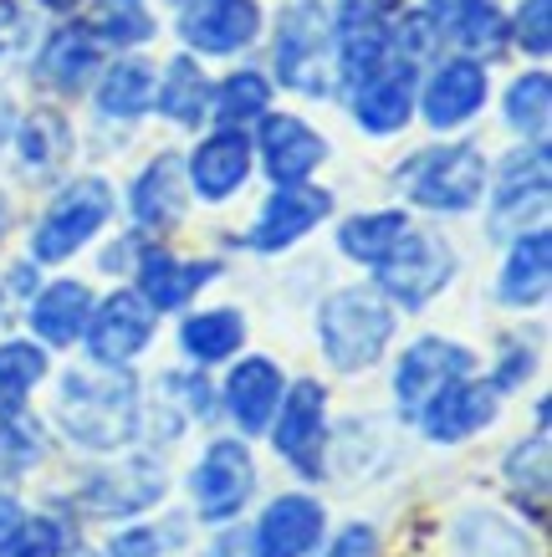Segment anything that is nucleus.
I'll return each mask as SVG.
<instances>
[{
	"mask_svg": "<svg viewBox=\"0 0 552 557\" xmlns=\"http://www.w3.org/2000/svg\"><path fill=\"white\" fill-rule=\"evenodd\" d=\"M318 338L328 363L343 373H358L368 363H379V354L394 338V307L368 287H343L333 292L318 312Z\"/></svg>",
	"mask_w": 552,
	"mask_h": 557,
	"instance_id": "2",
	"label": "nucleus"
},
{
	"mask_svg": "<svg viewBox=\"0 0 552 557\" xmlns=\"http://www.w3.org/2000/svg\"><path fill=\"white\" fill-rule=\"evenodd\" d=\"M527 200L548 205V144L537 138L532 153L522 149L502 164V180H496V220L491 231H506L512 220H527Z\"/></svg>",
	"mask_w": 552,
	"mask_h": 557,
	"instance_id": "22",
	"label": "nucleus"
},
{
	"mask_svg": "<svg viewBox=\"0 0 552 557\" xmlns=\"http://www.w3.org/2000/svg\"><path fill=\"white\" fill-rule=\"evenodd\" d=\"M108 215H113V189L102 180H77L47 205V215L36 220L32 256L36 261H68L77 246H87L108 225Z\"/></svg>",
	"mask_w": 552,
	"mask_h": 557,
	"instance_id": "5",
	"label": "nucleus"
},
{
	"mask_svg": "<svg viewBox=\"0 0 552 557\" xmlns=\"http://www.w3.org/2000/svg\"><path fill=\"white\" fill-rule=\"evenodd\" d=\"M87 318H93V292L83 282H51L32 302V333L51 348H68L83 338Z\"/></svg>",
	"mask_w": 552,
	"mask_h": 557,
	"instance_id": "24",
	"label": "nucleus"
},
{
	"mask_svg": "<svg viewBox=\"0 0 552 557\" xmlns=\"http://www.w3.org/2000/svg\"><path fill=\"white\" fill-rule=\"evenodd\" d=\"M328 159V144H322L302 119H267L261 123V164L277 185H302L307 174Z\"/></svg>",
	"mask_w": 552,
	"mask_h": 557,
	"instance_id": "19",
	"label": "nucleus"
},
{
	"mask_svg": "<svg viewBox=\"0 0 552 557\" xmlns=\"http://www.w3.org/2000/svg\"><path fill=\"white\" fill-rule=\"evenodd\" d=\"M87 32L113 41V47H134V41H149L154 36V21L144 11V0H93Z\"/></svg>",
	"mask_w": 552,
	"mask_h": 557,
	"instance_id": "35",
	"label": "nucleus"
},
{
	"mask_svg": "<svg viewBox=\"0 0 552 557\" xmlns=\"http://www.w3.org/2000/svg\"><path fill=\"white\" fill-rule=\"evenodd\" d=\"M322 527H328V517H322V507L312 502V496H277L267 511H261V522H256V553L261 557H307L312 547L322 542Z\"/></svg>",
	"mask_w": 552,
	"mask_h": 557,
	"instance_id": "15",
	"label": "nucleus"
},
{
	"mask_svg": "<svg viewBox=\"0 0 552 557\" xmlns=\"http://www.w3.org/2000/svg\"><path fill=\"white\" fill-rule=\"evenodd\" d=\"M333 210V195L312 185H277L261 215L252 225V246L256 251H286L292 240H302L312 225H322V215Z\"/></svg>",
	"mask_w": 552,
	"mask_h": 557,
	"instance_id": "13",
	"label": "nucleus"
},
{
	"mask_svg": "<svg viewBox=\"0 0 552 557\" xmlns=\"http://www.w3.org/2000/svg\"><path fill=\"white\" fill-rule=\"evenodd\" d=\"M154 108V67H144L138 57H123L108 67L98 87V113L102 119H138V113H149Z\"/></svg>",
	"mask_w": 552,
	"mask_h": 557,
	"instance_id": "31",
	"label": "nucleus"
},
{
	"mask_svg": "<svg viewBox=\"0 0 552 557\" xmlns=\"http://www.w3.org/2000/svg\"><path fill=\"white\" fill-rule=\"evenodd\" d=\"M282 420L271 430L277 440V456L292 466L297 475L307 481H322V445H328V388L302 379V384L286 388L282 405Z\"/></svg>",
	"mask_w": 552,
	"mask_h": 557,
	"instance_id": "8",
	"label": "nucleus"
},
{
	"mask_svg": "<svg viewBox=\"0 0 552 557\" xmlns=\"http://www.w3.org/2000/svg\"><path fill=\"white\" fill-rule=\"evenodd\" d=\"M36 72H41L51 87H62V92L87 87V77L98 72V47H93V32H77V26L57 32L47 47H41V57H36Z\"/></svg>",
	"mask_w": 552,
	"mask_h": 557,
	"instance_id": "29",
	"label": "nucleus"
},
{
	"mask_svg": "<svg viewBox=\"0 0 552 557\" xmlns=\"http://www.w3.org/2000/svg\"><path fill=\"white\" fill-rule=\"evenodd\" d=\"M87 354L118 369V363H128L149 348L154 338V307L138 297V292H113L102 307H93V318H87Z\"/></svg>",
	"mask_w": 552,
	"mask_h": 557,
	"instance_id": "9",
	"label": "nucleus"
},
{
	"mask_svg": "<svg viewBox=\"0 0 552 557\" xmlns=\"http://www.w3.org/2000/svg\"><path fill=\"white\" fill-rule=\"evenodd\" d=\"M282 405V369L271 358H241L225 379V409L241 424V435L271 430V414Z\"/></svg>",
	"mask_w": 552,
	"mask_h": 557,
	"instance_id": "18",
	"label": "nucleus"
},
{
	"mask_svg": "<svg viewBox=\"0 0 552 557\" xmlns=\"http://www.w3.org/2000/svg\"><path fill=\"white\" fill-rule=\"evenodd\" d=\"M41 379H47V354L36 343H0V420H16Z\"/></svg>",
	"mask_w": 552,
	"mask_h": 557,
	"instance_id": "32",
	"label": "nucleus"
},
{
	"mask_svg": "<svg viewBox=\"0 0 552 557\" xmlns=\"http://www.w3.org/2000/svg\"><path fill=\"white\" fill-rule=\"evenodd\" d=\"M256 491V460L241 440H216L195 471H189V496H195V517L200 522H231Z\"/></svg>",
	"mask_w": 552,
	"mask_h": 557,
	"instance_id": "7",
	"label": "nucleus"
},
{
	"mask_svg": "<svg viewBox=\"0 0 552 557\" xmlns=\"http://www.w3.org/2000/svg\"><path fill=\"white\" fill-rule=\"evenodd\" d=\"M486 102V67L470 57H451L425 87V123L430 128H461L481 113Z\"/></svg>",
	"mask_w": 552,
	"mask_h": 557,
	"instance_id": "17",
	"label": "nucleus"
},
{
	"mask_svg": "<svg viewBox=\"0 0 552 557\" xmlns=\"http://www.w3.org/2000/svg\"><path fill=\"white\" fill-rule=\"evenodd\" d=\"M62 547H68L62 522L51 517H16L0 532V557H62Z\"/></svg>",
	"mask_w": 552,
	"mask_h": 557,
	"instance_id": "38",
	"label": "nucleus"
},
{
	"mask_svg": "<svg viewBox=\"0 0 552 557\" xmlns=\"http://www.w3.org/2000/svg\"><path fill=\"white\" fill-rule=\"evenodd\" d=\"M57 414L72 445L118 450L138 435V388L128 373H68L57 394Z\"/></svg>",
	"mask_w": 552,
	"mask_h": 557,
	"instance_id": "1",
	"label": "nucleus"
},
{
	"mask_svg": "<svg viewBox=\"0 0 552 557\" xmlns=\"http://www.w3.org/2000/svg\"><path fill=\"white\" fill-rule=\"evenodd\" d=\"M415 113V62H389V67H373L353 92V119L364 134H400Z\"/></svg>",
	"mask_w": 552,
	"mask_h": 557,
	"instance_id": "12",
	"label": "nucleus"
},
{
	"mask_svg": "<svg viewBox=\"0 0 552 557\" xmlns=\"http://www.w3.org/2000/svg\"><path fill=\"white\" fill-rule=\"evenodd\" d=\"M256 32H261L256 0H195L180 21L184 47L205 51V57H231V51L252 47Z\"/></svg>",
	"mask_w": 552,
	"mask_h": 557,
	"instance_id": "11",
	"label": "nucleus"
},
{
	"mask_svg": "<svg viewBox=\"0 0 552 557\" xmlns=\"http://www.w3.org/2000/svg\"><path fill=\"white\" fill-rule=\"evenodd\" d=\"M409 231V220L404 210H373V215H353L343 231H338V246L343 256L353 261H368V267H379L389 251H394V240Z\"/></svg>",
	"mask_w": 552,
	"mask_h": 557,
	"instance_id": "33",
	"label": "nucleus"
},
{
	"mask_svg": "<svg viewBox=\"0 0 552 557\" xmlns=\"http://www.w3.org/2000/svg\"><path fill=\"white\" fill-rule=\"evenodd\" d=\"M364 5H373V11H379V16H389V11H400L404 0H364Z\"/></svg>",
	"mask_w": 552,
	"mask_h": 557,
	"instance_id": "46",
	"label": "nucleus"
},
{
	"mask_svg": "<svg viewBox=\"0 0 552 557\" xmlns=\"http://www.w3.org/2000/svg\"><path fill=\"white\" fill-rule=\"evenodd\" d=\"M252 174V138L241 128H220L189 153V185L200 200H231Z\"/></svg>",
	"mask_w": 552,
	"mask_h": 557,
	"instance_id": "16",
	"label": "nucleus"
},
{
	"mask_svg": "<svg viewBox=\"0 0 552 557\" xmlns=\"http://www.w3.org/2000/svg\"><path fill=\"white\" fill-rule=\"evenodd\" d=\"M415 420L425 424V435L436 440V445H455V440L476 435V430H486V424L496 420V388L455 379V384H445L440 394L425 399V409H419Z\"/></svg>",
	"mask_w": 552,
	"mask_h": 557,
	"instance_id": "14",
	"label": "nucleus"
},
{
	"mask_svg": "<svg viewBox=\"0 0 552 557\" xmlns=\"http://www.w3.org/2000/svg\"><path fill=\"white\" fill-rule=\"evenodd\" d=\"M517 41L522 51L532 57H548L552 51V0H527L517 11Z\"/></svg>",
	"mask_w": 552,
	"mask_h": 557,
	"instance_id": "41",
	"label": "nucleus"
},
{
	"mask_svg": "<svg viewBox=\"0 0 552 557\" xmlns=\"http://www.w3.org/2000/svg\"><path fill=\"white\" fill-rule=\"evenodd\" d=\"M389 62V26L379 21L373 5L364 0H348L343 5V21H338V72L348 83H364L373 67Z\"/></svg>",
	"mask_w": 552,
	"mask_h": 557,
	"instance_id": "21",
	"label": "nucleus"
},
{
	"mask_svg": "<svg viewBox=\"0 0 552 557\" xmlns=\"http://www.w3.org/2000/svg\"><path fill=\"white\" fill-rule=\"evenodd\" d=\"M451 276H455V251L430 231H404L394 240V251L379 261V287L409 312L425 307L436 292H445Z\"/></svg>",
	"mask_w": 552,
	"mask_h": 557,
	"instance_id": "6",
	"label": "nucleus"
},
{
	"mask_svg": "<svg viewBox=\"0 0 552 557\" xmlns=\"http://www.w3.org/2000/svg\"><path fill=\"white\" fill-rule=\"evenodd\" d=\"M0 26H11V5L5 0H0Z\"/></svg>",
	"mask_w": 552,
	"mask_h": 557,
	"instance_id": "47",
	"label": "nucleus"
},
{
	"mask_svg": "<svg viewBox=\"0 0 552 557\" xmlns=\"http://www.w3.org/2000/svg\"><path fill=\"white\" fill-rule=\"evenodd\" d=\"M328 47H333V16L322 11V0H297L292 11H282V26H277L282 87L322 98L328 92Z\"/></svg>",
	"mask_w": 552,
	"mask_h": 557,
	"instance_id": "4",
	"label": "nucleus"
},
{
	"mask_svg": "<svg viewBox=\"0 0 552 557\" xmlns=\"http://www.w3.org/2000/svg\"><path fill=\"white\" fill-rule=\"evenodd\" d=\"M205 557H261V553H256L252 532H220V537L205 547Z\"/></svg>",
	"mask_w": 552,
	"mask_h": 557,
	"instance_id": "44",
	"label": "nucleus"
},
{
	"mask_svg": "<svg viewBox=\"0 0 552 557\" xmlns=\"http://www.w3.org/2000/svg\"><path fill=\"white\" fill-rule=\"evenodd\" d=\"M241 343H246V318H241L235 307L195 312V318H184V327H180V348L195 358V363H220V358H231Z\"/></svg>",
	"mask_w": 552,
	"mask_h": 557,
	"instance_id": "28",
	"label": "nucleus"
},
{
	"mask_svg": "<svg viewBox=\"0 0 552 557\" xmlns=\"http://www.w3.org/2000/svg\"><path fill=\"white\" fill-rule=\"evenodd\" d=\"M68 149V128L57 113H36L26 128H21V153L32 159V164H51V159H62Z\"/></svg>",
	"mask_w": 552,
	"mask_h": 557,
	"instance_id": "40",
	"label": "nucleus"
},
{
	"mask_svg": "<svg viewBox=\"0 0 552 557\" xmlns=\"http://www.w3.org/2000/svg\"><path fill=\"white\" fill-rule=\"evenodd\" d=\"M128 205H134L138 225H174V220L184 215L180 159H174V153H159L149 170L138 174V185H134V195H128Z\"/></svg>",
	"mask_w": 552,
	"mask_h": 557,
	"instance_id": "27",
	"label": "nucleus"
},
{
	"mask_svg": "<svg viewBox=\"0 0 552 557\" xmlns=\"http://www.w3.org/2000/svg\"><path fill=\"white\" fill-rule=\"evenodd\" d=\"M205 282H216V261H180V256H169V251H149L138 261V297L154 312L184 307Z\"/></svg>",
	"mask_w": 552,
	"mask_h": 557,
	"instance_id": "20",
	"label": "nucleus"
},
{
	"mask_svg": "<svg viewBox=\"0 0 552 557\" xmlns=\"http://www.w3.org/2000/svg\"><path fill=\"white\" fill-rule=\"evenodd\" d=\"M154 108H159L164 119L184 123V128H195V123L205 119L210 83H205V72L195 67V57H174L164 67V77H154Z\"/></svg>",
	"mask_w": 552,
	"mask_h": 557,
	"instance_id": "26",
	"label": "nucleus"
},
{
	"mask_svg": "<svg viewBox=\"0 0 552 557\" xmlns=\"http://www.w3.org/2000/svg\"><path fill=\"white\" fill-rule=\"evenodd\" d=\"M328 557H379V532H373V527H364V522L343 527Z\"/></svg>",
	"mask_w": 552,
	"mask_h": 557,
	"instance_id": "42",
	"label": "nucleus"
},
{
	"mask_svg": "<svg viewBox=\"0 0 552 557\" xmlns=\"http://www.w3.org/2000/svg\"><path fill=\"white\" fill-rule=\"evenodd\" d=\"M267 102H271V87L261 72H235V77H225V83L216 87V119L225 123V128L267 119Z\"/></svg>",
	"mask_w": 552,
	"mask_h": 557,
	"instance_id": "37",
	"label": "nucleus"
},
{
	"mask_svg": "<svg viewBox=\"0 0 552 557\" xmlns=\"http://www.w3.org/2000/svg\"><path fill=\"white\" fill-rule=\"evenodd\" d=\"M476 369V358L461 348V343L445 338H419L415 348H404L400 369H394V399H400L404 414H419L430 394H440L445 384L466 379Z\"/></svg>",
	"mask_w": 552,
	"mask_h": 557,
	"instance_id": "10",
	"label": "nucleus"
},
{
	"mask_svg": "<svg viewBox=\"0 0 552 557\" xmlns=\"http://www.w3.org/2000/svg\"><path fill=\"white\" fill-rule=\"evenodd\" d=\"M108 557H159V537H154L149 527H134V532H123L108 547Z\"/></svg>",
	"mask_w": 552,
	"mask_h": 557,
	"instance_id": "43",
	"label": "nucleus"
},
{
	"mask_svg": "<svg viewBox=\"0 0 552 557\" xmlns=\"http://www.w3.org/2000/svg\"><path fill=\"white\" fill-rule=\"evenodd\" d=\"M548 113H552L548 72H527V77H517L512 92H506V123H512L522 138H548Z\"/></svg>",
	"mask_w": 552,
	"mask_h": 557,
	"instance_id": "36",
	"label": "nucleus"
},
{
	"mask_svg": "<svg viewBox=\"0 0 552 557\" xmlns=\"http://www.w3.org/2000/svg\"><path fill=\"white\" fill-rule=\"evenodd\" d=\"M154 496H164V471H154V460H134L118 475H102L98 481V511L108 517H128V511H144Z\"/></svg>",
	"mask_w": 552,
	"mask_h": 557,
	"instance_id": "34",
	"label": "nucleus"
},
{
	"mask_svg": "<svg viewBox=\"0 0 552 557\" xmlns=\"http://www.w3.org/2000/svg\"><path fill=\"white\" fill-rule=\"evenodd\" d=\"M430 26L436 36H451L461 47H491L496 36H502V16H496V5L491 0H436L430 11Z\"/></svg>",
	"mask_w": 552,
	"mask_h": 557,
	"instance_id": "30",
	"label": "nucleus"
},
{
	"mask_svg": "<svg viewBox=\"0 0 552 557\" xmlns=\"http://www.w3.org/2000/svg\"><path fill=\"white\" fill-rule=\"evenodd\" d=\"M455 557H537L532 537L517 522H506L502 511H466L451 527Z\"/></svg>",
	"mask_w": 552,
	"mask_h": 557,
	"instance_id": "25",
	"label": "nucleus"
},
{
	"mask_svg": "<svg viewBox=\"0 0 552 557\" xmlns=\"http://www.w3.org/2000/svg\"><path fill=\"white\" fill-rule=\"evenodd\" d=\"M11 522H16V502H11V496H0V532H5Z\"/></svg>",
	"mask_w": 552,
	"mask_h": 557,
	"instance_id": "45",
	"label": "nucleus"
},
{
	"mask_svg": "<svg viewBox=\"0 0 552 557\" xmlns=\"http://www.w3.org/2000/svg\"><path fill=\"white\" fill-rule=\"evenodd\" d=\"M404 195L425 210L440 215H461L486 195V159L476 144H445V149L415 153L400 170Z\"/></svg>",
	"mask_w": 552,
	"mask_h": 557,
	"instance_id": "3",
	"label": "nucleus"
},
{
	"mask_svg": "<svg viewBox=\"0 0 552 557\" xmlns=\"http://www.w3.org/2000/svg\"><path fill=\"white\" fill-rule=\"evenodd\" d=\"M552 282V240L548 231H532V236H517L512 256L502 267V282H496V297L506 307H537L548 297Z\"/></svg>",
	"mask_w": 552,
	"mask_h": 557,
	"instance_id": "23",
	"label": "nucleus"
},
{
	"mask_svg": "<svg viewBox=\"0 0 552 557\" xmlns=\"http://www.w3.org/2000/svg\"><path fill=\"white\" fill-rule=\"evenodd\" d=\"M506 481L517 496L532 486V517H542V507H548V430H537L532 445H517L506 456Z\"/></svg>",
	"mask_w": 552,
	"mask_h": 557,
	"instance_id": "39",
	"label": "nucleus"
}]
</instances>
